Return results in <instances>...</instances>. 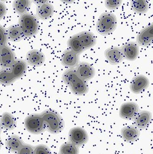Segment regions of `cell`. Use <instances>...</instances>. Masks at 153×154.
I'll list each match as a JSON object with an SVG mask.
<instances>
[{
  "label": "cell",
  "mask_w": 153,
  "mask_h": 154,
  "mask_svg": "<svg viewBox=\"0 0 153 154\" xmlns=\"http://www.w3.org/2000/svg\"><path fill=\"white\" fill-rule=\"evenodd\" d=\"M68 44L70 50L76 53L79 54L84 51L83 48L77 34L71 38L68 41Z\"/></svg>",
  "instance_id": "25"
},
{
  "label": "cell",
  "mask_w": 153,
  "mask_h": 154,
  "mask_svg": "<svg viewBox=\"0 0 153 154\" xmlns=\"http://www.w3.org/2000/svg\"><path fill=\"white\" fill-rule=\"evenodd\" d=\"M0 131H1V125H0Z\"/></svg>",
  "instance_id": "34"
},
{
  "label": "cell",
  "mask_w": 153,
  "mask_h": 154,
  "mask_svg": "<svg viewBox=\"0 0 153 154\" xmlns=\"http://www.w3.org/2000/svg\"><path fill=\"white\" fill-rule=\"evenodd\" d=\"M63 80L76 95L81 96L88 91L86 82L78 75L74 68L68 69L64 72Z\"/></svg>",
  "instance_id": "2"
},
{
  "label": "cell",
  "mask_w": 153,
  "mask_h": 154,
  "mask_svg": "<svg viewBox=\"0 0 153 154\" xmlns=\"http://www.w3.org/2000/svg\"><path fill=\"white\" fill-rule=\"evenodd\" d=\"M54 13L53 6L48 2L39 5L36 10V15L41 20H47L52 17Z\"/></svg>",
  "instance_id": "18"
},
{
  "label": "cell",
  "mask_w": 153,
  "mask_h": 154,
  "mask_svg": "<svg viewBox=\"0 0 153 154\" xmlns=\"http://www.w3.org/2000/svg\"><path fill=\"white\" fill-rule=\"evenodd\" d=\"M15 54L11 48L6 45L0 47V66L10 67L15 61Z\"/></svg>",
  "instance_id": "8"
},
{
  "label": "cell",
  "mask_w": 153,
  "mask_h": 154,
  "mask_svg": "<svg viewBox=\"0 0 153 154\" xmlns=\"http://www.w3.org/2000/svg\"><path fill=\"white\" fill-rule=\"evenodd\" d=\"M61 62L64 66L73 68L78 64L79 55L70 50H66L62 54Z\"/></svg>",
  "instance_id": "15"
},
{
  "label": "cell",
  "mask_w": 153,
  "mask_h": 154,
  "mask_svg": "<svg viewBox=\"0 0 153 154\" xmlns=\"http://www.w3.org/2000/svg\"><path fill=\"white\" fill-rule=\"evenodd\" d=\"M0 125L4 129L11 130L15 128L16 121L11 114L5 112L2 116L0 121Z\"/></svg>",
  "instance_id": "21"
},
{
  "label": "cell",
  "mask_w": 153,
  "mask_h": 154,
  "mask_svg": "<svg viewBox=\"0 0 153 154\" xmlns=\"http://www.w3.org/2000/svg\"><path fill=\"white\" fill-rule=\"evenodd\" d=\"M75 70L78 75L85 81L92 78L95 73L94 67L88 63L85 62L78 64Z\"/></svg>",
  "instance_id": "10"
},
{
  "label": "cell",
  "mask_w": 153,
  "mask_h": 154,
  "mask_svg": "<svg viewBox=\"0 0 153 154\" xmlns=\"http://www.w3.org/2000/svg\"><path fill=\"white\" fill-rule=\"evenodd\" d=\"M104 55L108 61L112 65H116L123 60L122 48L117 47L109 48L105 51Z\"/></svg>",
  "instance_id": "9"
},
{
  "label": "cell",
  "mask_w": 153,
  "mask_h": 154,
  "mask_svg": "<svg viewBox=\"0 0 153 154\" xmlns=\"http://www.w3.org/2000/svg\"><path fill=\"white\" fill-rule=\"evenodd\" d=\"M135 124L138 128L143 129L146 128L151 121V114L150 112L142 111L137 113L135 117Z\"/></svg>",
  "instance_id": "19"
},
{
  "label": "cell",
  "mask_w": 153,
  "mask_h": 154,
  "mask_svg": "<svg viewBox=\"0 0 153 154\" xmlns=\"http://www.w3.org/2000/svg\"><path fill=\"white\" fill-rule=\"evenodd\" d=\"M77 35L84 51L91 48L96 45V39L94 34L91 32L84 31L80 32Z\"/></svg>",
  "instance_id": "17"
},
{
  "label": "cell",
  "mask_w": 153,
  "mask_h": 154,
  "mask_svg": "<svg viewBox=\"0 0 153 154\" xmlns=\"http://www.w3.org/2000/svg\"><path fill=\"white\" fill-rule=\"evenodd\" d=\"M69 135L71 143L76 146L86 143L88 138L86 131L79 127L72 128L69 132Z\"/></svg>",
  "instance_id": "7"
},
{
  "label": "cell",
  "mask_w": 153,
  "mask_h": 154,
  "mask_svg": "<svg viewBox=\"0 0 153 154\" xmlns=\"http://www.w3.org/2000/svg\"><path fill=\"white\" fill-rule=\"evenodd\" d=\"M117 25L116 17L110 12L102 14L98 20L96 29L98 32L102 35H106L112 32Z\"/></svg>",
  "instance_id": "4"
},
{
  "label": "cell",
  "mask_w": 153,
  "mask_h": 154,
  "mask_svg": "<svg viewBox=\"0 0 153 154\" xmlns=\"http://www.w3.org/2000/svg\"><path fill=\"white\" fill-rule=\"evenodd\" d=\"M122 50L124 58L130 61L135 60L140 52L138 45L133 42L125 44L122 48Z\"/></svg>",
  "instance_id": "14"
},
{
  "label": "cell",
  "mask_w": 153,
  "mask_h": 154,
  "mask_svg": "<svg viewBox=\"0 0 153 154\" xmlns=\"http://www.w3.org/2000/svg\"><path fill=\"white\" fill-rule=\"evenodd\" d=\"M34 150V149L31 145L23 144L17 151V154H33Z\"/></svg>",
  "instance_id": "28"
},
{
  "label": "cell",
  "mask_w": 153,
  "mask_h": 154,
  "mask_svg": "<svg viewBox=\"0 0 153 154\" xmlns=\"http://www.w3.org/2000/svg\"><path fill=\"white\" fill-rule=\"evenodd\" d=\"M1 142L0 140V148H1Z\"/></svg>",
  "instance_id": "33"
},
{
  "label": "cell",
  "mask_w": 153,
  "mask_h": 154,
  "mask_svg": "<svg viewBox=\"0 0 153 154\" xmlns=\"http://www.w3.org/2000/svg\"><path fill=\"white\" fill-rule=\"evenodd\" d=\"M23 143L21 139L16 135H13L8 137L6 141L7 148L14 152H17Z\"/></svg>",
  "instance_id": "23"
},
{
  "label": "cell",
  "mask_w": 153,
  "mask_h": 154,
  "mask_svg": "<svg viewBox=\"0 0 153 154\" xmlns=\"http://www.w3.org/2000/svg\"><path fill=\"white\" fill-rule=\"evenodd\" d=\"M33 154H51V152L45 145H39L34 149Z\"/></svg>",
  "instance_id": "31"
},
{
  "label": "cell",
  "mask_w": 153,
  "mask_h": 154,
  "mask_svg": "<svg viewBox=\"0 0 153 154\" xmlns=\"http://www.w3.org/2000/svg\"><path fill=\"white\" fill-rule=\"evenodd\" d=\"M122 1L120 0H116V1H105V5L106 8L110 10H114L118 8L121 4H122Z\"/></svg>",
  "instance_id": "29"
},
{
  "label": "cell",
  "mask_w": 153,
  "mask_h": 154,
  "mask_svg": "<svg viewBox=\"0 0 153 154\" xmlns=\"http://www.w3.org/2000/svg\"><path fill=\"white\" fill-rule=\"evenodd\" d=\"M7 41V32L4 28L0 25V47L6 45Z\"/></svg>",
  "instance_id": "30"
},
{
  "label": "cell",
  "mask_w": 153,
  "mask_h": 154,
  "mask_svg": "<svg viewBox=\"0 0 153 154\" xmlns=\"http://www.w3.org/2000/svg\"><path fill=\"white\" fill-rule=\"evenodd\" d=\"M149 80L144 75H138L134 77L130 84V88L132 92L138 94L142 92L149 85Z\"/></svg>",
  "instance_id": "13"
},
{
  "label": "cell",
  "mask_w": 153,
  "mask_h": 154,
  "mask_svg": "<svg viewBox=\"0 0 153 154\" xmlns=\"http://www.w3.org/2000/svg\"><path fill=\"white\" fill-rule=\"evenodd\" d=\"M122 137L127 142L136 140L140 136V131L135 127L128 126L122 129L121 131Z\"/></svg>",
  "instance_id": "20"
},
{
  "label": "cell",
  "mask_w": 153,
  "mask_h": 154,
  "mask_svg": "<svg viewBox=\"0 0 153 154\" xmlns=\"http://www.w3.org/2000/svg\"><path fill=\"white\" fill-rule=\"evenodd\" d=\"M26 60L29 64L32 66H39L44 63L45 57L38 50H32L27 54Z\"/></svg>",
  "instance_id": "16"
},
{
  "label": "cell",
  "mask_w": 153,
  "mask_h": 154,
  "mask_svg": "<svg viewBox=\"0 0 153 154\" xmlns=\"http://www.w3.org/2000/svg\"><path fill=\"white\" fill-rule=\"evenodd\" d=\"M153 39V24L147 26L140 31L136 37L138 45L146 47L151 44Z\"/></svg>",
  "instance_id": "11"
},
{
  "label": "cell",
  "mask_w": 153,
  "mask_h": 154,
  "mask_svg": "<svg viewBox=\"0 0 153 154\" xmlns=\"http://www.w3.org/2000/svg\"><path fill=\"white\" fill-rule=\"evenodd\" d=\"M138 106L134 102H128L123 104L120 108V116L122 118L129 120L134 118L138 113Z\"/></svg>",
  "instance_id": "12"
},
{
  "label": "cell",
  "mask_w": 153,
  "mask_h": 154,
  "mask_svg": "<svg viewBox=\"0 0 153 154\" xmlns=\"http://www.w3.org/2000/svg\"><path fill=\"white\" fill-rule=\"evenodd\" d=\"M24 37H31L34 36L38 30V20L31 14H26L21 15L20 26Z\"/></svg>",
  "instance_id": "5"
},
{
  "label": "cell",
  "mask_w": 153,
  "mask_h": 154,
  "mask_svg": "<svg viewBox=\"0 0 153 154\" xmlns=\"http://www.w3.org/2000/svg\"><path fill=\"white\" fill-rule=\"evenodd\" d=\"M60 154H78V149L76 145L72 143L63 144L60 149Z\"/></svg>",
  "instance_id": "27"
},
{
  "label": "cell",
  "mask_w": 153,
  "mask_h": 154,
  "mask_svg": "<svg viewBox=\"0 0 153 154\" xmlns=\"http://www.w3.org/2000/svg\"><path fill=\"white\" fill-rule=\"evenodd\" d=\"M25 125L26 129L33 134H40L46 128L40 115L28 116L25 120Z\"/></svg>",
  "instance_id": "6"
},
{
  "label": "cell",
  "mask_w": 153,
  "mask_h": 154,
  "mask_svg": "<svg viewBox=\"0 0 153 154\" xmlns=\"http://www.w3.org/2000/svg\"><path fill=\"white\" fill-rule=\"evenodd\" d=\"M26 61L16 60L10 67L0 70V84L8 85L23 76L26 71Z\"/></svg>",
  "instance_id": "1"
},
{
  "label": "cell",
  "mask_w": 153,
  "mask_h": 154,
  "mask_svg": "<svg viewBox=\"0 0 153 154\" xmlns=\"http://www.w3.org/2000/svg\"><path fill=\"white\" fill-rule=\"evenodd\" d=\"M31 3V1L28 0H17L14 1L13 7L18 14L22 15L26 14L30 8Z\"/></svg>",
  "instance_id": "24"
},
{
  "label": "cell",
  "mask_w": 153,
  "mask_h": 154,
  "mask_svg": "<svg viewBox=\"0 0 153 154\" xmlns=\"http://www.w3.org/2000/svg\"><path fill=\"white\" fill-rule=\"evenodd\" d=\"M40 116L44 122L46 128L52 134L58 133L64 128L63 119L54 111L47 110L43 112Z\"/></svg>",
  "instance_id": "3"
},
{
  "label": "cell",
  "mask_w": 153,
  "mask_h": 154,
  "mask_svg": "<svg viewBox=\"0 0 153 154\" xmlns=\"http://www.w3.org/2000/svg\"><path fill=\"white\" fill-rule=\"evenodd\" d=\"M7 38L11 41L18 42L22 39L24 34L19 26H12L7 32Z\"/></svg>",
  "instance_id": "22"
},
{
  "label": "cell",
  "mask_w": 153,
  "mask_h": 154,
  "mask_svg": "<svg viewBox=\"0 0 153 154\" xmlns=\"http://www.w3.org/2000/svg\"><path fill=\"white\" fill-rule=\"evenodd\" d=\"M131 7L134 12L138 14H145L148 10V5L147 2L143 0L132 1Z\"/></svg>",
  "instance_id": "26"
},
{
  "label": "cell",
  "mask_w": 153,
  "mask_h": 154,
  "mask_svg": "<svg viewBox=\"0 0 153 154\" xmlns=\"http://www.w3.org/2000/svg\"><path fill=\"white\" fill-rule=\"evenodd\" d=\"M7 13V8L5 4L0 2V20L3 19Z\"/></svg>",
  "instance_id": "32"
}]
</instances>
